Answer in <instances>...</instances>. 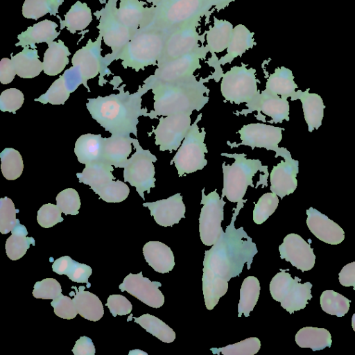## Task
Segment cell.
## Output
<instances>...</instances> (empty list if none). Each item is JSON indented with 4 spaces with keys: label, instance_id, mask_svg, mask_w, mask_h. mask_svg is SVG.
<instances>
[{
    "label": "cell",
    "instance_id": "34",
    "mask_svg": "<svg viewBox=\"0 0 355 355\" xmlns=\"http://www.w3.org/2000/svg\"><path fill=\"white\" fill-rule=\"evenodd\" d=\"M11 60L17 75L23 78H34L43 70V62L39 59L37 50L28 49V46L12 55Z\"/></svg>",
    "mask_w": 355,
    "mask_h": 355
},
{
    "label": "cell",
    "instance_id": "54",
    "mask_svg": "<svg viewBox=\"0 0 355 355\" xmlns=\"http://www.w3.org/2000/svg\"><path fill=\"white\" fill-rule=\"evenodd\" d=\"M24 101V94L20 90L16 88L7 89L0 95V110L15 114L23 105Z\"/></svg>",
    "mask_w": 355,
    "mask_h": 355
},
{
    "label": "cell",
    "instance_id": "48",
    "mask_svg": "<svg viewBox=\"0 0 355 355\" xmlns=\"http://www.w3.org/2000/svg\"><path fill=\"white\" fill-rule=\"evenodd\" d=\"M94 191L107 202H120L128 196L130 189L120 180H112Z\"/></svg>",
    "mask_w": 355,
    "mask_h": 355
},
{
    "label": "cell",
    "instance_id": "49",
    "mask_svg": "<svg viewBox=\"0 0 355 355\" xmlns=\"http://www.w3.org/2000/svg\"><path fill=\"white\" fill-rule=\"evenodd\" d=\"M16 209L11 199L8 197L0 199V232L6 234L13 230L19 220L16 218Z\"/></svg>",
    "mask_w": 355,
    "mask_h": 355
},
{
    "label": "cell",
    "instance_id": "29",
    "mask_svg": "<svg viewBox=\"0 0 355 355\" xmlns=\"http://www.w3.org/2000/svg\"><path fill=\"white\" fill-rule=\"evenodd\" d=\"M76 293L73 301L78 314L90 321L99 320L104 314L103 306L100 299L91 292L85 291V287L80 286L78 288L73 286Z\"/></svg>",
    "mask_w": 355,
    "mask_h": 355
},
{
    "label": "cell",
    "instance_id": "41",
    "mask_svg": "<svg viewBox=\"0 0 355 355\" xmlns=\"http://www.w3.org/2000/svg\"><path fill=\"white\" fill-rule=\"evenodd\" d=\"M64 17V26L72 33L84 30L92 20L90 8L79 1L71 7Z\"/></svg>",
    "mask_w": 355,
    "mask_h": 355
},
{
    "label": "cell",
    "instance_id": "59",
    "mask_svg": "<svg viewBox=\"0 0 355 355\" xmlns=\"http://www.w3.org/2000/svg\"><path fill=\"white\" fill-rule=\"evenodd\" d=\"M16 71L12 64V60L3 58L0 62V81L2 84H8L11 83Z\"/></svg>",
    "mask_w": 355,
    "mask_h": 355
},
{
    "label": "cell",
    "instance_id": "36",
    "mask_svg": "<svg viewBox=\"0 0 355 355\" xmlns=\"http://www.w3.org/2000/svg\"><path fill=\"white\" fill-rule=\"evenodd\" d=\"M112 166L103 161L87 164L83 171L77 173L80 182L87 184L94 191L114 179Z\"/></svg>",
    "mask_w": 355,
    "mask_h": 355
},
{
    "label": "cell",
    "instance_id": "18",
    "mask_svg": "<svg viewBox=\"0 0 355 355\" xmlns=\"http://www.w3.org/2000/svg\"><path fill=\"white\" fill-rule=\"evenodd\" d=\"M254 33L251 32L245 26L238 24L233 28L230 42L227 48V53L219 60L217 57L211 58L208 64L214 67L215 73L210 78L218 81L223 76L220 65L230 63L236 58L241 56L246 51L252 49L257 44L254 39Z\"/></svg>",
    "mask_w": 355,
    "mask_h": 355
},
{
    "label": "cell",
    "instance_id": "38",
    "mask_svg": "<svg viewBox=\"0 0 355 355\" xmlns=\"http://www.w3.org/2000/svg\"><path fill=\"white\" fill-rule=\"evenodd\" d=\"M11 235L7 239L5 248L8 257L12 261L21 258L30 248V245H35V239L27 237L28 231L19 220L11 231Z\"/></svg>",
    "mask_w": 355,
    "mask_h": 355
},
{
    "label": "cell",
    "instance_id": "26",
    "mask_svg": "<svg viewBox=\"0 0 355 355\" xmlns=\"http://www.w3.org/2000/svg\"><path fill=\"white\" fill-rule=\"evenodd\" d=\"M289 103L287 98L274 94L264 89L253 111L261 112L272 119L271 122L282 123L289 121Z\"/></svg>",
    "mask_w": 355,
    "mask_h": 355
},
{
    "label": "cell",
    "instance_id": "3",
    "mask_svg": "<svg viewBox=\"0 0 355 355\" xmlns=\"http://www.w3.org/2000/svg\"><path fill=\"white\" fill-rule=\"evenodd\" d=\"M144 93V92H143ZM139 92L129 96L112 94L89 99L87 109L92 117L114 135L135 129L137 118L143 114Z\"/></svg>",
    "mask_w": 355,
    "mask_h": 355
},
{
    "label": "cell",
    "instance_id": "19",
    "mask_svg": "<svg viewBox=\"0 0 355 355\" xmlns=\"http://www.w3.org/2000/svg\"><path fill=\"white\" fill-rule=\"evenodd\" d=\"M313 250L302 236L294 233L286 235L279 246L280 258L302 272L308 271L314 266L315 256Z\"/></svg>",
    "mask_w": 355,
    "mask_h": 355
},
{
    "label": "cell",
    "instance_id": "52",
    "mask_svg": "<svg viewBox=\"0 0 355 355\" xmlns=\"http://www.w3.org/2000/svg\"><path fill=\"white\" fill-rule=\"evenodd\" d=\"M92 273V269L88 265L77 262L70 257L63 275L76 283H85L90 286L88 279Z\"/></svg>",
    "mask_w": 355,
    "mask_h": 355
},
{
    "label": "cell",
    "instance_id": "50",
    "mask_svg": "<svg viewBox=\"0 0 355 355\" xmlns=\"http://www.w3.org/2000/svg\"><path fill=\"white\" fill-rule=\"evenodd\" d=\"M57 206L65 215H76L79 213L80 200L79 194L73 188L60 191L56 196Z\"/></svg>",
    "mask_w": 355,
    "mask_h": 355
},
{
    "label": "cell",
    "instance_id": "15",
    "mask_svg": "<svg viewBox=\"0 0 355 355\" xmlns=\"http://www.w3.org/2000/svg\"><path fill=\"white\" fill-rule=\"evenodd\" d=\"M277 156L283 157L284 161L282 160L273 166L270 174V189L282 199L285 196L293 193L297 188L299 162L293 159L285 148H280L275 157Z\"/></svg>",
    "mask_w": 355,
    "mask_h": 355
},
{
    "label": "cell",
    "instance_id": "46",
    "mask_svg": "<svg viewBox=\"0 0 355 355\" xmlns=\"http://www.w3.org/2000/svg\"><path fill=\"white\" fill-rule=\"evenodd\" d=\"M279 204L278 196L272 192L263 194L255 204L253 220L260 225L265 222L276 210Z\"/></svg>",
    "mask_w": 355,
    "mask_h": 355
},
{
    "label": "cell",
    "instance_id": "21",
    "mask_svg": "<svg viewBox=\"0 0 355 355\" xmlns=\"http://www.w3.org/2000/svg\"><path fill=\"white\" fill-rule=\"evenodd\" d=\"M150 211L155 222L163 227H170L178 224L185 218L186 207L180 193L168 198L143 204Z\"/></svg>",
    "mask_w": 355,
    "mask_h": 355
},
{
    "label": "cell",
    "instance_id": "20",
    "mask_svg": "<svg viewBox=\"0 0 355 355\" xmlns=\"http://www.w3.org/2000/svg\"><path fill=\"white\" fill-rule=\"evenodd\" d=\"M139 0H121L117 15L121 21L131 31L147 28L153 22L155 6H144Z\"/></svg>",
    "mask_w": 355,
    "mask_h": 355
},
{
    "label": "cell",
    "instance_id": "32",
    "mask_svg": "<svg viewBox=\"0 0 355 355\" xmlns=\"http://www.w3.org/2000/svg\"><path fill=\"white\" fill-rule=\"evenodd\" d=\"M297 87L292 71L282 66L276 68L268 76L265 89L270 93L288 98L294 96L295 89Z\"/></svg>",
    "mask_w": 355,
    "mask_h": 355
},
{
    "label": "cell",
    "instance_id": "1",
    "mask_svg": "<svg viewBox=\"0 0 355 355\" xmlns=\"http://www.w3.org/2000/svg\"><path fill=\"white\" fill-rule=\"evenodd\" d=\"M244 202H238L234 209L230 224L223 232L217 242L205 252L202 292L205 306L212 310L228 289V282L239 276L247 263L250 268L257 253L255 243L243 227L236 229L234 222Z\"/></svg>",
    "mask_w": 355,
    "mask_h": 355
},
{
    "label": "cell",
    "instance_id": "2",
    "mask_svg": "<svg viewBox=\"0 0 355 355\" xmlns=\"http://www.w3.org/2000/svg\"><path fill=\"white\" fill-rule=\"evenodd\" d=\"M146 87L154 94V110L150 117L187 113L201 110L209 101V89L205 79L198 80L196 76L171 82H158L148 78Z\"/></svg>",
    "mask_w": 355,
    "mask_h": 355
},
{
    "label": "cell",
    "instance_id": "31",
    "mask_svg": "<svg viewBox=\"0 0 355 355\" xmlns=\"http://www.w3.org/2000/svg\"><path fill=\"white\" fill-rule=\"evenodd\" d=\"M58 25L55 22L44 19L32 26L18 35L19 42L16 46L21 45L24 47L33 45L36 43L53 42L59 33L56 31Z\"/></svg>",
    "mask_w": 355,
    "mask_h": 355
},
{
    "label": "cell",
    "instance_id": "62",
    "mask_svg": "<svg viewBox=\"0 0 355 355\" xmlns=\"http://www.w3.org/2000/svg\"><path fill=\"white\" fill-rule=\"evenodd\" d=\"M352 327L353 330L355 331V313H354L352 317Z\"/></svg>",
    "mask_w": 355,
    "mask_h": 355
},
{
    "label": "cell",
    "instance_id": "61",
    "mask_svg": "<svg viewBox=\"0 0 355 355\" xmlns=\"http://www.w3.org/2000/svg\"><path fill=\"white\" fill-rule=\"evenodd\" d=\"M128 354L129 355H148L146 352L138 349L130 350Z\"/></svg>",
    "mask_w": 355,
    "mask_h": 355
},
{
    "label": "cell",
    "instance_id": "47",
    "mask_svg": "<svg viewBox=\"0 0 355 355\" xmlns=\"http://www.w3.org/2000/svg\"><path fill=\"white\" fill-rule=\"evenodd\" d=\"M60 0H25L22 15L25 18L37 19L48 12H56Z\"/></svg>",
    "mask_w": 355,
    "mask_h": 355
},
{
    "label": "cell",
    "instance_id": "4",
    "mask_svg": "<svg viewBox=\"0 0 355 355\" xmlns=\"http://www.w3.org/2000/svg\"><path fill=\"white\" fill-rule=\"evenodd\" d=\"M155 6L154 19L147 28L167 34L191 20L211 14V10H214L211 0H162Z\"/></svg>",
    "mask_w": 355,
    "mask_h": 355
},
{
    "label": "cell",
    "instance_id": "8",
    "mask_svg": "<svg viewBox=\"0 0 355 355\" xmlns=\"http://www.w3.org/2000/svg\"><path fill=\"white\" fill-rule=\"evenodd\" d=\"M287 270L280 269L271 279L269 288L272 297L291 314L305 308L313 297V285L309 282L301 284L300 278H293Z\"/></svg>",
    "mask_w": 355,
    "mask_h": 355
},
{
    "label": "cell",
    "instance_id": "30",
    "mask_svg": "<svg viewBox=\"0 0 355 355\" xmlns=\"http://www.w3.org/2000/svg\"><path fill=\"white\" fill-rule=\"evenodd\" d=\"M103 138L101 135H81L75 144L78 160L85 165L102 161Z\"/></svg>",
    "mask_w": 355,
    "mask_h": 355
},
{
    "label": "cell",
    "instance_id": "45",
    "mask_svg": "<svg viewBox=\"0 0 355 355\" xmlns=\"http://www.w3.org/2000/svg\"><path fill=\"white\" fill-rule=\"evenodd\" d=\"M70 92L67 81L63 74L53 83L44 94L35 101H39L42 103H49L53 105L64 104L68 99Z\"/></svg>",
    "mask_w": 355,
    "mask_h": 355
},
{
    "label": "cell",
    "instance_id": "60",
    "mask_svg": "<svg viewBox=\"0 0 355 355\" xmlns=\"http://www.w3.org/2000/svg\"><path fill=\"white\" fill-rule=\"evenodd\" d=\"M235 0H211L214 6V10L219 11L225 7H227L229 4Z\"/></svg>",
    "mask_w": 355,
    "mask_h": 355
},
{
    "label": "cell",
    "instance_id": "37",
    "mask_svg": "<svg viewBox=\"0 0 355 355\" xmlns=\"http://www.w3.org/2000/svg\"><path fill=\"white\" fill-rule=\"evenodd\" d=\"M72 64L79 71L83 81L95 77L100 70V62L94 45L88 44L76 51L72 58Z\"/></svg>",
    "mask_w": 355,
    "mask_h": 355
},
{
    "label": "cell",
    "instance_id": "25",
    "mask_svg": "<svg viewBox=\"0 0 355 355\" xmlns=\"http://www.w3.org/2000/svg\"><path fill=\"white\" fill-rule=\"evenodd\" d=\"M309 88L305 92L298 90L291 98V101L300 99L302 104L304 119L308 125V130L311 132L318 129L324 116V105L322 97L315 93H309Z\"/></svg>",
    "mask_w": 355,
    "mask_h": 355
},
{
    "label": "cell",
    "instance_id": "44",
    "mask_svg": "<svg viewBox=\"0 0 355 355\" xmlns=\"http://www.w3.org/2000/svg\"><path fill=\"white\" fill-rule=\"evenodd\" d=\"M261 347L260 340L257 337H250L242 341L220 348H211L213 354L224 355H254Z\"/></svg>",
    "mask_w": 355,
    "mask_h": 355
},
{
    "label": "cell",
    "instance_id": "51",
    "mask_svg": "<svg viewBox=\"0 0 355 355\" xmlns=\"http://www.w3.org/2000/svg\"><path fill=\"white\" fill-rule=\"evenodd\" d=\"M32 294L37 299L53 300L62 294V287L55 279L46 278L35 284Z\"/></svg>",
    "mask_w": 355,
    "mask_h": 355
},
{
    "label": "cell",
    "instance_id": "27",
    "mask_svg": "<svg viewBox=\"0 0 355 355\" xmlns=\"http://www.w3.org/2000/svg\"><path fill=\"white\" fill-rule=\"evenodd\" d=\"M234 26L232 23L225 19H218L214 17V24L206 31V42L205 46L211 56L215 53L223 52L227 49L232 35Z\"/></svg>",
    "mask_w": 355,
    "mask_h": 355
},
{
    "label": "cell",
    "instance_id": "28",
    "mask_svg": "<svg viewBox=\"0 0 355 355\" xmlns=\"http://www.w3.org/2000/svg\"><path fill=\"white\" fill-rule=\"evenodd\" d=\"M132 139L122 135L103 139L102 161L116 166H123L132 150Z\"/></svg>",
    "mask_w": 355,
    "mask_h": 355
},
{
    "label": "cell",
    "instance_id": "63",
    "mask_svg": "<svg viewBox=\"0 0 355 355\" xmlns=\"http://www.w3.org/2000/svg\"><path fill=\"white\" fill-rule=\"evenodd\" d=\"M148 1L152 2L153 6H157L159 4L162 0H147Z\"/></svg>",
    "mask_w": 355,
    "mask_h": 355
},
{
    "label": "cell",
    "instance_id": "24",
    "mask_svg": "<svg viewBox=\"0 0 355 355\" xmlns=\"http://www.w3.org/2000/svg\"><path fill=\"white\" fill-rule=\"evenodd\" d=\"M146 261L159 273H167L175 266V259L171 249L160 241H148L143 247Z\"/></svg>",
    "mask_w": 355,
    "mask_h": 355
},
{
    "label": "cell",
    "instance_id": "17",
    "mask_svg": "<svg viewBox=\"0 0 355 355\" xmlns=\"http://www.w3.org/2000/svg\"><path fill=\"white\" fill-rule=\"evenodd\" d=\"M159 282H151L142 272L128 274L119 285L121 291H127L141 302L153 308H159L164 303V296L159 289Z\"/></svg>",
    "mask_w": 355,
    "mask_h": 355
},
{
    "label": "cell",
    "instance_id": "40",
    "mask_svg": "<svg viewBox=\"0 0 355 355\" xmlns=\"http://www.w3.org/2000/svg\"><path fill=\"white\" fill-rule=\"evenodd\" d=\"M260 283L254 276H248L244 279L240 288V299L238 304V317L244 314L248 317L253 311L260 294Z\"/></svg>",
    "mask_w": 355,
    "mask_h": 355
},
{
    "label": "cell",
    "instance_id": "11",
    "mask_svg": "<svg viewBox=\"0 0 355 355\" xmlns=\"http://www.w3.org/2000/svg\"><path fill=\"white\" fill-rule=\"evenodd\" d=\"M201 208L199 217V233L200 240L207 246L214 245L220 238L223 230V207L226 202L220 198L216 190L205 193L202 190Z\"/></svg>",
    "mask_w": 355,
    "mask_h": 355
},
{
    "label": "cell",
    "instance_id": "7",
    "mask_svg": "<svg viewBox=\"0 0 355 355\" xmlns=\"http://www.w3.org/2000/svg\"><path fill=\"white\" fill-rule=\"evenodd\" d=\"M220 92L223 98L232 103H245L249 109L247 113L253 111L261 94L257 87L256 69L247 68L244 63L232 67L222 76Z\"/></svg>",
    "mask_w": 355,
    "mask_h": 355
},
{
    "label": "cell",
    "instance_id": "57",
    "mask_svg": "<svg viewBox=\"0 0 355 355\" xmlns=\"http://www.w3.org/2000/svg\"><path fill=\"white\" fill-rule=\"evenodd\" d=\"M72 352L74 355H94L96 349L92 339L83 336L76 341Z\"/></svg>",
    "mask_w": 355,
    "mask_h": 355
},
{
    "label": "cell",
    "instance_id": "23",
    "mask_svg": "<svg viewBox=\"0 0 355 355\" xmlns=\"http://www.w3.org/2000/svg\"><path fill=\"white\" fill-rule=\"evenodd\" d=\"M98 28L104 42L114 53L123 49L133 37L130 29L119 19L117 12L105 13L101 17Z\"/></svg>",
    "mask_w": 355,
    "mask_h": 355
},
{
    "label": "cell",
    "instance_id": "9",
    "mask_svg": "<svg viewBox=\"0 0 355 355\" xmlns=\"http://www.w3.org/2000/svg\"><path fill=\"white\" fill-rule=\"evenodd\" d=\"M201 116L202 114H200L191 125L171 161L180 177L202 170L207 164L205 159V153L208 152L205 143L206 132L205 128L200 131L197 125Z\"/></svg>",
    "mask_w": 355,
    "mask_h": 355
},
{
    "label": "cell",
    "instance_id": "6",
    "mask_svg": "<svg viewBox=\"0 0 355 355\" xmlns=\"http://www.w3.org/2000/svg\"><path fill=\"white\" fill-rule=\"evenodd\" d=\"M167 33L145 28L136 33L120 55L122 64L137 71L157 64L163 52Z\"/></svg>",
    "mask_w": 355,
    "mask_h": 355
},
{
    "label": "cell",
    "instance_id": "42",
    "mask_svg": "<svg viewBox=\"0 0 355 355\" xmlns=\"http://www.w3.org/2000/svg\"><path fill=\"white\" fill-rule=\"evenodd\" d=\"M1 169L3 177L14 180L20 177L24 169L22 157L18 150L6 148L0 154Z\"/></svg>",
    "mask_w": 355,
    "mask_h": 355
},
{
    "label": "cell",
    "instance_id": "5",
    "mask_svg": "<svg viewBox=\"0 0 355 355\" xmlns=\"http://www.w3.org/2000/svg\"><path fill=\"white\" fill-rule=\"evenodd\" d=\"M221 155L234 159L230 165H222L223 184L222 198L225 196L232 202H245L243 197L249 186L254 187L253 178L258 171L268 173L267 166H263L259 159H249L244 153Z\"/></svg>",
    "mask_w": 355,
    "mask_h": 355
},
{
    "label": "cell",
    "instance_id": "56",
    "mask_svg": "<svg viewBox=\"0 0 355 355\" xmlns=\"http://www.w3.org/2000/svg\"><path fill=\"white\" fill-rule=\"evenodd\" d=\"M114 317L117 315H124L131 313L132 306L131 302L123 295H111L107 300L105 304Z\"/></svg>",
    "mask_w": 355,
    "mask_h": 355
},
{
    "label": "cell",
    "instance_id": "53",
    "mask_svg": "<svg viewBox=\"0 0 355 355\" xmlns=\"http://www.w3.org/2000/svg\"><path fill=\"white\" fill-rule=\"evenodd\" d=\"M61 210L56 205L47 203L43 205L37 211V220L44 228H49L63 221Z\"/></svg>",
    "mask_w": 355,
    "mask_h": 355
},
{
    "label": "cell",
    "instance_id": "13",
    "mask_svg": "<svg viewBox=\"0 0 355 355\" xmlns=\"http://www.w3.org/2000/svg\"><path fill=\"white\" fill-rule=\"evenodd\" d=\"M191 114L187 113L162 116L153 130L155 144L162 151L179 148L191 126Z\"/></svg>",
    "mask_w": 355,
    "mask_h": 355
},
{
    "label": "cell",
    "instance_id": "12",
    "mask_svg": "<svg viewBox=\"0 0 355 355\" xmlns=\"http://www.w3.org/2000/svg\"><path fill=\"white\" fill-rule=\"evenodd\" d=\"M137 151L128 159L124 166V180L136 188L140 196L144 199V193H150L155 187L154 162L157 157L148 150H144L137 144Z\"/></svg>",
    "mask_w": 355,
    "mask_h": 355
},
{
    "label": "cell",
    "instance_id": "22",
    "mask_svg": "<svg viewBox=\"0 0 355 355\" xmlns=\"http://www.w3.org/2000/svg\"><path fill=\"white\" fill-rule=\"evenodd\" d=\"M306 225L318 239L331 245L339 244L344 240V230L326 215L313 207L306 210Z\"/></svg>",
    "mask_w": 355,
    "mask_h": 355
},
{
    "label": "cell",
    "instance_id": "16",
    "mask_svg": "<svg viewBox=\"0 0 355 355\" xmlns=\"http://www.w3.org/2000/svg\"><path fill=\"white\" fill-rule=\"evenodd\" d=\"M284 128L261 123L244 125L239 131L241 142L236 145L248 146L252 149L263 148L274 150L277 154L280 150L278 144L282 139Z\"/></svg>",
    "mask_w": 355,
    "mask_h": 355
},
{
    "label": "cell",
    "instance_id": "33",
    "mask_svg": "<svg viewBox=\"0 0 355 355\" xmlns=\"http://www.w3.org/2000/svg\"><path fill=\"white\" fill-rule=\"evenodd\" d=\"M43 59V71L49 76H55L63 71L69 63V49L62 41L51 42L48 44Z\"/></svg>",
    "mask_w": 355,
    "mask_h": 355
},
{
    "label": "cell",
    "instance_id": "10",
    "mask_svg": "<svg viewBox=\"0 0 355 355\" xmlns=\"http://www.w3.org/2000/svg\"><path fill=\"white\" fill-rule=\"evenodd\" d=\"M201 18L191 20L170 31L157 66L198 49L205 34L199 35L198 27Z\"/></svg>",
    "mask_w": 355,
    "mask_h": 355
},
{
    "label": "cell",
    "instance_id": "35",
    "mask_svg": "<svg viewBox=\"0 0 355 355\" xmlns=\"http://www.w3.org/2000/svg\"><path fill=\"white\" fill-rule=\"evenodd\" d=\"M297 345L302 348H311L313 351L330 347L331 336L324 328L305 327L300 329L295 337Z\"/></svg>",
    "mask_w": 355,
    "mask_h": 355
},
{
    "label": "cell",
    "instance_id": "39",
    "mask_svg": "<svg viewBox=\"0 0 355 355\" xmlns=\"http://www.w3.org/2000/svg\"><path fill=\"white\" fill-rule=\"evenodd\" d=\"M132 318L135 322L162 342L170 343L175 339V331L164 322L153 315L146 313L136 318L130 314L127 321L132 320Z\"/></svg>",
    "mask_w": 355,
    "mask_h": 355
},
{
    "label": "cell",
    "instance_id": "43",
    "mask_svg": "<svg viewBox=\"0 0 355 355\" xmlns=\"http://www.w3.org/2000/svg\"><path fill=\"white\" fill-rule=\"evenodd\" d=\"M350 302L349 299L333 290H326L320 296L322 309L337 317H343L348 312Z\"/></svg>",
    "mask_w": 355,
    "mask_h": 355
},
{
    "label": "cell",
    "instance_id": "55",
    "mask_svg": "<svg viewBox=\"0 0 355 355\" xmlns=\"http://www.w3.org/2000/svg\"><path fill=\"white\" fill-rule=\"evenodd\" d=\"M51 305L54 309L55 314L63 319H73L78 313L73 300L62 294L53 299Z\"/></svg>",
    "mask_w": 355,
    "mask_h": 355
},
{
    "label": "cell",
    "instance_id": "58",
    "mask_svg": "<svg viewBox=\"0 0 355 355\" xmlns=\"http://www.w3.org/2000/svg\"><path fill=\"white\" fill-rule=\"evenodd\" d=\"M339 282L348 287L353 286L355 290V261L345 265L338 274Z\"/></svg>",
    "mask_w": 355,
    "mask_h": 355
},
{
    "label": "cell",
    "instance_id": "14",
    "mask_svg": "<svg viewBox=\"0 0 355 355\" xmlns=\"http://www.w3.org/2000/svg\"><path fill=\"white\" fill-rule=\"evenodd\" d=\"M207 53L205 46H200L191 53L158 65L155 74L149 78L158 82H171L193 76L201 67L200 60L205 59Z\"/></svg>",
    "mask_w": 355,
    "mask_h": 355
}]
</instances>
